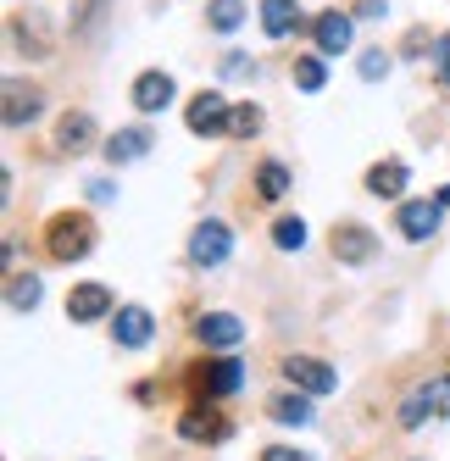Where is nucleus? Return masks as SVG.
Instances as JSON below:
<instances>
[{
	"mask_svg": "<svg viewBox=\"0 0 450 461\" xmlns=\"http://www.w3.org/2000/svg\"><path fill=\"white\" fill-rule=\"evenodd\" d=\"M45 245H50L56 261H78V256H89V245H94V222H89L84 212H68V217H56V222H50Z\"/></svg>",
	"mask_w": 450,
	"mask_h": 461,
	"instance_id": "obj_1",
	"label": "nucleus"
},
{
	"mask_svg": "<svg viewBox=\"0 0 450 461\" xmlns=\"http://www.w3.org/2000/svg\"><path fill=\"white\" fill-rule=\"evenodd\" d=\"M189 134H206V140L234 134V106L222 101L217 89H201L195 101H189Z\"/></svg>",
	"mask_w": 450,
	"mask_h": 461,
	"instance_id": "obj_2",
	"label": "nucleus"
},
{
	"mask_svg": "<svg viewBox=\"0 0 450 461\" xmlns=\"http://www.w3.org/2000/svg\"><path fill=\"white\" fill-rule=\"evenodd\" d=\"M445 406H450V373H439V378H428V384H417V389L406 394L400 428H423V417H434V411H445Z\"/></svg>",
	"mask_w": 450,
	"mask_h": 461,
	"instance_id": "obj_3",
	"label": "nucleus"
},
{
	"mask_svg": "<svg viewBox=\"0 0 450 461\" xmlns=\"http://www.w3.org/2000/svg\"><path fill=\"white\" fill-rule=\"evenodd\" d=\"M334 256H339V267H367V261L378 256V240L367 234L362 222H334Z\"/></svg>",
	"mask_w": 450,
	"mask_h": 461,
	"instance_id": "obj_4",
	"label": "nucleus"
},
{
	"mask_svg": "<svg viewBox=\"0 0 450 461\" xmlns=\"http://www.w3.org/2000/svg\"><path fill=\"white\" fill-rule=\"evenodd\" d=\"M229 250H234V234L222 222H201L195 234H189V261H195V267H222Z\"/></svg>",
	"mask_w": 450,
	"mask_h": 461,
	"instance_id": "obj_5",
	"label": "nucleus"
},
{
	"mask_svg": "<svg viewBox=\"0 0 450 461\" xmlns=\"http://www.w3.org/2000/svg\"><path fill=\"white\" fill-rule=\"evenodd\" d=\"M284 378L295 389H306V394H334L339 389L334 367H328V361H311V356H284Z\"/></svg>",
	"mask_w": 450,
	"mask_h": 461,
	"instance_id": "obj_6",
	"label": "nucleus"
},
{
	"mask_svg": "<svg viewBox=\"0 0 450 461\" xmlns=\"http://www.w3.org/2000/svg\"><path fill=\"white\" fill-rule=\"evenodd\" d=\"M150 334H156V317H150L145 306H117V317H112V339H117L122 350H145Z\"/></svg>",
	"mask_w": 450,
	"mask_h": 461,
	"instance_id": "obj_7",
	"label": "nucleus"
},
{
	"mask_svg": "<svg viewBox=\"0 0 450 461\" xmlns=\"http://www.w3.org/2000/svg\"><path fill=\"white\" fill-rule=\"evenodd\" d=\"M350 34H356V23H350L345 12H317V23H311V40H317V50H323V56L350 50Z\"/></svg>",
	"mask_w": 450,
	"mask_h": 461,
	"instance_id": "obj_8",
	"label": "nucleus"
},
{
	"mask_svg": "<svg viewBox=\"0 0 450 461\" xmlns=\"http://www.w3.org/2000/svg\"><path fill=\"white\" fill-rule=\"evenodd\" d=\"M112 312V289L106 284H78L73 294H68V317L73 322H101Z\"/></svg>",
	"mask_w": 450,
	"mask_h": 461,
	"instance_id": "obj_9",
	"label": "nucleus"
},
{
	"mask_svg": "<svg viewBox=\"0 0 450 461\" xmlns=\"http://www.w3.org/2000/svg\"><path fill=\"white\" fill-rule=\"evenodd\" d=\"M195 334H201V345L229 350V345H239V339H245V322H239L234 312H206V317L195 322Z\"/></svg>",
	"mask_w": 450,
	"mask_h": 461,
	"instance_id": "obj_10",
	"label": "nucleus"
},
{
	"mask_svg": "<svg viewBox=\"0 0 450 461\" xmlns=\"http://www.w3.org/2000/svg\"><path fill=\"white\" fill-rule=\"evenodd\" d=\"M94 145V117L89 112H68L56 128V150H68V156H84Z\"/></svg>",
	"mask_w": 450,
	"mask_h": 461,
	"instance_id": "obj_11",
	"label": "nucleus"
},
{
	"mask_svg": "<svg viewBox=\"0 0 450 461\" xmlns=\"http://www.w3.org/2000/svg\"><path fill=\"white\" fill-rule=\"evenodd\" d=\"M439 212H445V201H406L400 206V234L406 240H428L439 228Z\"/></svg>",
	"mask_w": 450,
	"mask_h": 461,
	"instance_id": "obj_12",
	"label": "nucleus"
},
{
	"mask_svg": "<svg viewBox=\"0 0 450 461\" xmlns=\"http://www.w3.org/2000/svg\"><path fill=\"white\" fill-rule=\"evenodd\" d=\"M45 106V95L34 84H6V128H22V122H34Z\"/></svg>",
	"mask_w": 450,
	"mask_h": 461,
	"instance_id": "obj_13",
	"label": "nucleus"
},
{
	"mask_svg": "<svg viewBox=\"0 0 450 461\" xmlns=\"http://www.w3.org/2000/svg\"><path fill=\"white\" fill-rule=\"evenodd\" d=\"M178 434H184V439H195V445H201V439H229V422H222L212 406H195V411H184V417H178Z\"/></svg>",
	"mask_w": 450,
	"mask_h": 461,
	"instance_id": "obj_14",
	"label": "nucleus"
},
{
	"mask_svg": "<svg viewBox=\"0 0 450 461\" xmlns=\"http://www.w3.org/2000/svg\"><path fill=\"white\" fill-rule=\"evenodd\" d=\"M150 150V128H117V134L106 140V161L112 167H122V161H140Z\"/></svg>",
	"mask_w": 450,
	"mask_h": 461,
	"instance_id": "obj_15",
	"label": "nucleus"
},
{
	"mask_svg": "<svg viewBox=\"0 0 450 461\" xmlns=\"http://www.w3.org/2000/svg\"><path fill=\"white\" fill-rule=\"evenodd\" d=\"M406 161H378V167L367 173V189L378 194V201H400V194H406Z\"/></svg>",
	"mask_w": 450,
	"mask_h": 461,
	"instance_id": "obj_16",
	"label": "nucleus"
},
{
	"mask_svg": "<svg viewBox=\"0 0 450 461\" xmlns=\"http://www.w3.org/2000/svg\"><path fill=\"white\" fill-rule=\"evenodd\" d=\"M167 101H173V78L167 73H140L134 78V106L140 112H162Z\"/></svg>",
	"mask_w": 450,
	"mask_h": 461,
	"instance_id": "obj_17",
	"label": "nucleus"
},
{
	"mask_svg": "<svg viewBox=\"0 0 450 461\" xmlns=\"http://www.w3.org/2000/svg\"><path fill=\"white\" fill-rule=\"evenodd\" d=\"M239 384H245L239 356H217V361H212V373H206V394H212V401H222V394H234Z\"/></svg>",
	"mask_w": 450,
	"mask_h": 461,
	"instance_id": "obj_18",
	"label": "nucleus"
},
{
	"mask_svg": "<svg viewBox=\"0 0 450 461\" xmlns=\"http://www.w3.org/2000/svg\"><path fill=\"white\" fill-rule=\"evenodd\" d=\"M295 0H262V28H267V40H284V34H295Z\"/></svg>",
	"mask_w": 450,
	"mask_h": 461,
	"instance_id": "obj_19",
	"label": "nucleus"
},
{
	"mask_svg": "<svg viewBox=\"0 0 450 461\" xmlns=\"http://www.w3.org/2000/svg\"><path fill=\"white\" fill-rule=\"evenodd\" d=\"M40 294H45V284H40L34 273H17V278L6 284V306H12V312H28V306H40Z\"/></svg>",
	"mask_w": 450,
	"mask_h": 461,
	"instance_id": "obj_20",
	"label": "nucleus"
},
{
	"mask_svg": "<svg viewBox=\"0 0 450 461\" xmlns=\"http://www.w3.org/2000/svg\"><path fill=\"white\" fill-rule=\"evenodd\" d=\"M273 422H289V428H306L311 422V401H301V394H278V401L267 406Z\"/></svg>",
	"mask_w": 450,
	"mask_h": 461,
	"instance_id": "obj_21",
	"label": "nucleus"
},
{
	"mask_svg": "<svg viewBox=\"0 0 450 461\" xmlns=\"http://www.w3.org/2000/svg\"><path fill=\"white\" fill-rule=\"evenodd\" d=\"M206 23L217 28V34H234V28L245 23V0H212V12H206Z\"/></svg>",
	"mask_w": 450,
	"mask_h": 461,
	"instance_id": "obj_22",
	"label": "nucleus"
},
{
	"mask_svg": "<svg viewBox=\"0 0 450 461\" xmlns=\"http://www.w3.org/2000/svg\"><path fill=\"white\" fill-rule=\"evenodd\" d=\"M273 245H278V250H301V245H306V222H301V217H278V222H273Z\"/></svg>",
	"mask_w": 450,
	"mask_h": 461,
	"instance_id": "obj_23",
	"label": "nucleus"
},
{
	"mask_svg": "<svg viewBox=\"0 0 450 461\" xmlns=\"http://www.w3.org/2000/svg\"><path fill=\"white\" fill-rule=\"evenodd\" d=\"M256 189H262L267 201H278V194L289 189V173H284V161H262V173H256Z\"/></svg>",
	"mask_w": 450,
	"mask_h": 461,
	"instance_id": "obj_24",
	"label": "nucleus"
},
{
	"mask_svg": "<svg viewBox=\"0 0 450 461\" xmlns=\"http://www.w3.org/2000/svg\"><path fill=\"white\" fill-rule=\"evenodd\" d=\"M295 84H301L306 95H317V89L328 84V73H323V61H317V56H301V61H295Z\"/></svg>",
	"mask_w": 450,
	"mask_h": 461,
	"instance_id": "obj_25",
	"label": "nucleus"
},
{
	"mask_svg": "<svg viewBox=\"0 0 450 461\" xmlns=\"http://www.w3.org/2000/svg\"><path fill=\"white\" fill-rule=\"evenodd\" d=\"M262 128V112L256 106H234V134H256Z\"/></svg>",
	"mask_w": 450,
	"mask_h": 461,
	"instance_id": "obj_26",
	"label": "nucleus"
},
{
	"mask_svg": "<svg viewBox=\"0 0 450 461\" xmlns=\"http://www.w3.org/2000/svg\"><path fill=\"white\" fill-rule=\"evenodd\" d=\"M383 73H390V56H383V50H367V56H362V78H383Z\"/></svg>",
	"mask_w": 450,
	"mask_h": 461,
	"instance_id": "obj_27",
	"label": "nucleus"
},
{
	"mask_svg": "<svg viewBox=\"0 0 450 461\" xmlns=\"http://www.w3.org/2000/svg\"><path fill=\"white\" fill-rule=\"evenodd\" d=\"M262 461H311L306 450H295V445H267L262 450Z\"/></svg>",
	"mask_w": 450,
	"mask_h": 461,
	"instance_id": "obj_28",
	"label": "nucleus"
},
{
	"mask_svg": "<svg viewBox=\"0 0 450 461\" xmlns=\"http://www.w3.org/2000/svg\"><path fill=\"white\" fill-rule=\"evenodd\" d=\"M434 68H439V78L450 84V34H445V40L434 45Z\"/></svg>",
	"mask_w": 450,
	"mask_h": 461,
	"instance_id": "obj_29",
	"label": "nucleus"
},
{
	"mask_svg": "<svg viewBox=\"0 0 450 461\" xmlns=\"http://www.w3.org/2000/svg\"><path fill=\"white\" fill-rule=\"evenodd\" d=\"M229 78H256V61H245V56H229Z\"/></svg>",
	"mask_w": 450,
	"mask_h": 461,
	"instance_id": "obj_30",
	"label": "nucleus"
},
{
	"mask_svg": "<svg viewBox=\"0 0 450 461\" xmlns=\"http://www.w3.org/2000/svg\"><path fill=\"white\" fill-rule=\"evenodd\" d=\"M356 12H362V17H378V12H383V0H362Z\"/></svg>",
	"mask_w": 450,
	"mask_h": 461,
	"instance_id": "obj_31",
	"label": "nucleus"
}]
</instances>
